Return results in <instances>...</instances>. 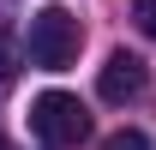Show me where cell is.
Returning <instances> with one entry per match:
<instances>
[{
    "label": "cell",
    "mask_w": 156,
    "mask_h": 150,
    "mask_svg": "<svg viewBox=\"0 0 156 150\" xmlns=\"http://www.w3.org/2000/svg\"><path fill=\"white\" fill-rule=\"evenodd\" d=\"M78 42H84V30H78L72 12H66V6H42L36 18H30V66L66 72L78 60Z\"/></svg>",
    "instance_id": "1"
},
{
    "label": "cell",
    "mask_w": 156,
    "mask_h": 150,
    "mask_svg": "<svg viewBox=\"0 0 156 150\" xmlns=\"http://www.w3.org/2000/svg\"><path fill=\"white\" fill-rule=\"evenodd\" d=\"M30 132H36L42 144H54V150H72L90 138V114H84V102L66 90H42L36 102H30Z\"/></svg>",
    "instance_id": "2"
},
{
    "label": "cell",
    "mask_w": 156,
    "mask_h": 150,
    "mask_svg": "<svg viewBox=\"0 0 156 150\" xmlns=\"http://www.w3.org/2000/svg\"><path fill=\"white\" fill-rule=\"evenodd\" d=\"M144 84H150V72H144V60L138 54H126V48H114V54L102 60V72H96V90H102V102H138L144 96Z\"/></svg>",
    "instance_id": "3"
},
{
    "label": "cell",
    "mask_w": 156,
    "mask_h": 150,
    "mask_svg": "<svg viewBox=\"0 0 156 150\" xmlns=\"http://www.w3.org/2000/svg\"><path fill=\"white\" fill-rule=\"evenodd\" d=\"M132 24L144 36H156V0H132Z\"/></svg>",
    "instance_id": "4"
},
{
    "label": "cell",
    "mask_w": 156,
    "mask_h": 150,
    "mask_svg": "<svg viewBox=\"0 0 156 150\" xmlns=\"http://www.w3.org/2000/svg\"><path fill=\"white\" fill-rule=\"evenodd\" d=\"M102 150H150V138L126 126V132H114V138H108V144H102Z\"/></svg>",
    "instance_id": "5"
},
{
    "label": "cell",
    "mask_w": 156,
    "mask_h": 150,
    "mask_svg": "<svg viewBox=\"0 0 156 150\" xmlns=\"http://www.w3.org/2000/svg\"><path fill=\"white\" fill-rule=\"evenodd\" d=\"M12 90V66H6V60H0V96Z\"/></svg>",
    "instance_id": "6"
}]
</instances>
